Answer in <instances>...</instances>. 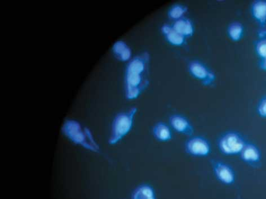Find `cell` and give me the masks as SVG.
<instances>
[{
	"label": "cell",
	"instance_id": "6da1fadb",
	"mask_svg": "<svg viewBox=\"0 0 266 199\" xmlns=\"http://www.w3.org/2000/svg\"><path fill=\"white\" fill-rule=\"evenodd\" d=\"M150 56L144 52L130 60L125 73V97L128 101L137 99L149 84Z\"/></svg>",
	"mask_w": 266,
	"mask_h": 199
},
{
	"label": "cell",
	"instance_id": "7a4b0ae2",
	"mask_svg": "<svg viewBox=\"0 0 266 199\" xmlns=\"http://www.w3.org/2000/svg\"><path fill=\"white\" fill-rule=\"evenodd\" d=\"M62 131L63 135L75 145L95 153L100 152V146L91 131L87 127H83L78 121L71 119L65 121Z\"/></svg>",
	"mask_w": 266,
	"mask_h": 199
},
{
	"label": "cell",
	"instance_id": "3957f363",
	"mask_svg": "<svg viewBox=\"0 0 266 199\" xmlns=\"http://www.w3.org/2000/svg\"><path fill=\"white\" fill-rule=\"evenodd\" d=\"M137 112L138 108L133 107L115 117L108 141L110 145H117L132 131Z\"/></svg>",
	"mask_w": 266,
	"mask_h": 199
},
{
	"label": "cell",
	"instance_id": "277c9868",
	"mask_svg": "<svg viewBox=\"0 0 266 199\" xmlns=\"http://www.w3.org/2000/svg\"><path fill=\"white\" fill-rule=\"evenodd\" d=\"M243 136L239 133L229 131L222 134L218 139L217 146L223 155L228 157L239 156L245 145Z\"/></svg>",
	"mask_w": 266,
	"mask_h": 199
},
{
	"label": "cell",
	"instance_id": "5b68a950",
	"mask_svg": "<svg viewBox=\"0 0 266 199\" xmlns=\"http://www.w3.org/2000/svg\"><path fill=\"white\" fill-rule=\"evenodd\" d=\"M185 152L189 156L206 158L212 153V146L207 138L203 136H191L184 143Z\"/></svg>",
	"mask_w": 266,
	"mask_h": 199
},
{
	"label": "cell",
	"instance_id": "8992f818",
	"mask_svg": "<svg viewBox=\"0 0 266 199\" xmlns=\"http://www.w3.org/2000/svg\"><path fill=\"white\" fill-rule=\"evenodd\" d=\"M211 166L215 178L225 186H232L237 180V176L234 169L222 161L212 160Z\"/></svg>",
	"mask_w": 266,
	"mask_h": 199
},
{
	"label": "cell",
	"instance_id": "52a82bcc",
	"mask_svg": "<svg viewBox=\"0 0 266 199\" xmlns=\"http://www.w3.org/2000/svg\"><path fill=\"white\" fill-rule=\"evenodd\" d=\"M189 72L194 78L202 82L204 86H212L216 77L203 63L198 61L191 62L188 65Z\"/></svg>",
	"mask_w": 266,
	"mask_h": 199
},
{
	"label": "cell",
	"instance_id": "ba28073f",
	"mask_svg": "<svg viewBox=\"0 0 266 199\" xmlns=\"http://www.w3.org/2000/svg\"><path fill=\"white\" fill-rule=\"evenodd\" d=\"M169 122L170 127L175 132L185 136H193L194 128L186 117L180 114H174L169 117Z\"/></svg>",
	"mask_w": 266,
	"mask_h": 199
},
{
	"label": "cell",
	"instance_id": "9c48e42d",
	"mask_svg": "<svg viewBox=\"0 0 266 199\" xmlns=\"http://www.w3.org/2000/svg\"><path fill=\"white\" fill-rule=\"evenodd\" d=\"M241 160L251 166H257L262 160V153L259 147L252 142H248L239 155Z\"/></svg>",
	"mask_w": 266,
	"mask_h": 199
},
{
	"label": "cell",
	"instance_id": "30bf717a",
	"mask_svg": "<svg viewBox=\"0 0 266 199\" xmlns=\"http://www.w3.org/2000/svg\"><path fill=\"white\" fill-rule=\"evenodd\" d=\"M161 31L167 42L171 45L180 47L185 44L186 38L175 31L172 25L164 24L161 28Z\"/></svg>",
	"mask_w": 266,
	"mask_h": 199
},
{
	"label": "cell",
	"instance_id": "8fae6325",
	"mask_svg": "<svg viewBox=\"0 0 266 199\" xmlns=\"http://www.w3.org/2000/svg\"><path fill=\"white\" fill-rule=\"evenodd\" d=\"M252 17L261 28L266 27V1L257 0L251 7Z\"/></svg>",
	"mask_w": 266,
	"mask_h": 199
},
{
	"label": "cell",
	"instance_id": "7c38bea8",
	"mask_svg": "<svg viewBox=\"0 0 266 199\" xmlns=\"http://www.w3.org/2000/svg\"><path fill=\"white\" fill-rule=\"evenodd\" d=\"M153 134L156 140L162 142H168L173 137L171 129L168 124L162 122L155 124L153 128Z\"/></svg>",
	"mask_w": 266,
	"mask_h": 199
},
{
	"label": "cell",
	"instance_id": "4fadbf2b",
	"mask_svg": "<svg viewBox=\"0 0 266 199\" xmlns=\"http://www.w3.org/2000/svg\"><path fill=\"white\" fill-rule=\"evenodd\" d=\"M172 27L179 34L185 38L193 36L195 33L194 24L190 19L183 18L174 21L172 25Z\"/></svg>",
	"mask_w": 266,
	"mask_h": 199
},
{
	"label": "cell",
	"instance_id": "5bb4252c",
	"mask_svg": "<svg viewBox=\"0 0 266 199\" xmlns=\"http://www.w3.org/2000/svg\"><path fill=\"white\" fill-rule=\"evenodd\" d=\"M112 51L120 61L128 62L131 60L132 52L128 44L123 41H118L113 44Z\"/></svg>",
	"mask_w": 266,
	"mask_h": 199
},
{
	"label": "cell",
	"instance_id": "9a60e30c",
	"mask_svg": "<svg viewBox=\"0 0 266 199\" xmlns=\"http://www.w3.org/2000/svg\"><path fill=\"white\" fill-rule=\"evenodd\" d=\"M132 199H157V196L153 186L149 184L143 183L133 191Z\"/></svg>",
	"mask_w": 266,
	"mask_h": 199
},
{
	"label": "cell",
	"instance_id": "2e32d148",
	"mask_svg": "<svg viewBox=\"0 0 266 199\" xmlns=\"http://www.w3.org/2000/svg\"><path fill=\"white\" fill-rule=\"evenodd\" d=\"M229 38L234 42L241 41L244 36V28L243 25L239 22H234L231 24L227 29Z\"/></svg>",
	"mask_w": 266,
	"mask_h": 199
},
{
	"label": "cell",
	"instance_id": "e0dca14e",
	"mask_svg": "<svg viewBox=\"0 0 266 199\" xmlns=\"http://www.w3.org/2000/svg\"><path fill=\"white\" fill-rule=\"evenodd\" d=\"M188 11L186 7L180 4H175L170 8L168 11V17L174 21L183 18L184 15Z\"/></svg>",
	"mask_w": 266,
	"mask_h": 199
},
{
	"label": "cell",
	"instance_id": "ac0fdd59",
	"mask_svg": "<svg viewBox=\"0 0 266 199\" xmlns=\"http://www.w3.org/2000/svg\"><path fill=\"white\" fill-rule=\"evenodd\" d=\"M255 52L261 60H266V38L260 39L255 44Z\"/></svg>",
	"mask_w": 266,
	"mask_h": 199
},
{
	"label": "cell",
	"instance_id": "d6986e66",
	"mask_svg": "<svg viewBox=\"0 0 266 199\" xmlns=\"http://www.w3.org/2000/svg\"><path fill=\"white\" fill-rule=\"evenodd\" d=\"M257 111L261 118L266 119V96L260 100L258 104Z\"/></svg>",
	"mask_w": 266,
	"mask_h": 199
},
{
	"label": "cell",
	"instance_id": "ffe728a7",
	"mask_svg": "<svg viewBox=\"0 0 266 199\" xmlns=\"http://www.w3.org/2000/svg\"><path fill=\"white\" fill-rule=\"evenodd\" d=\"M258 36L260 39L266 38V27L261 28L259 30Z\"/></svg>",
	"mask_w": 266,
	"mask_h": 199
},
{
	"label": "cell",
	"instance_id": "44dd1931",
	"mask_svg": "<svg viewBox=\"0 0 266 199\" xmlns=\"http://www.w3.org/2000/svg\"><path fill=\"white\" fill-rule=\"evenodd\" d=\"M259 66L262 70L266 71V60H261V61L259 63Z\"/></svg>",
	"mask_w": 266,
	"mask_h": 199
}]
</instances>
